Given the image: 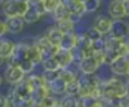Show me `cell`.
<instances>
[{
    "label": "cell",
    "mask_w": 129,
    "mask_h": 107,
    "mask_svg": "<svg viewBox=\"0 0 129 107\" xmlns=\"http://www.w3.org/2000/svg\"><path fill=\"white\" fill-rule=\"evenodd\" d=\"M29 9V3L21 0H6L3 3V13L6 17L13 16H24Z\"/></svg>",
    "instance_id": "6da1fadb"
},
{
    "label": "cell",
    "mask_w": 129,
    "mask_h": 107,
    "mask_svg": "<svg viewBox=\"0 0 129 107\" xmlns=\"http://www.w3.org/2000/svg\"><path fill=\"white\" fill-rule=\"evenodd\" d=\"M111 71L117 76H127L129 74V59L128 56H119L109 63Z\"/></svg>",
    "instance_id": "7a4b0ae2"
},
{
    "label": "cell",
    "mask_w": 129,
    "mask_h": 107,
    "mask_svg": "<svg viewBox=\"0 0 129 107\" xmlns=\"http://www.w3.org/2000/svg\"><path fill=\"white\" fill-rule=\"evenodd\" d=\"M101 63L97 60L96 57L92 56H86L83 60H81L78 63V69L82 74L86 75H91V74H96V71L99 69Z\"/></svg>",
    "instance_id": "3957f363"
},
{
    "label": "cell",
    "mask_w": 129,
    "mask_h": 107,
    "mask_svg": "<svg viewBox=\"0 0 129 107\" xmlns=\"http://www.w3.org/2000/svg\"><path fill=\"white\" fill-rule=\"evenodd\" d=\"M25 77V72L24 70L20 67V66H16V65H9L6 72H5V78L9 83H13L16 85L19 83L20 81H22Z\"/></svg>",
    "instance_id": "277c9868"
},
{
    "label": "cell",
    "mask_w": 129,
    "mask_h": 107,
    "mask_svg": "<svg viewBox=\"0 0 129 107\" xmlns=\"http://www.w3.org/2000/svg\"><path fill=\"white\" fill-rule=\"evenodd\" d=\"M111 34L118 39H124L129 35V25L120 19H115V20H113Z\"/></svg>",
    "instance_id": "5b68a950"
},
{
    "label": "cell",
    "mask_w": 129,
    "mask_h": 107,
    "mask_svg": "<svg viewBox=\"0 0 129 107\" xmlns=\"http://www.w3.org/2000/svg\"><path fill=\"white\" fill-rule=\"evenodd\" d=\"M108 13L112 16V19H123L127 15L123 1H118V0H112L108 5Z\"/></svg>",
    "instance_id": "8992f818"
},
{
    "label": "cell",
    "mask_w": 129,
    "mask_h": 107,
    "mask_svg": "<svg viewBox=\"0 0 129 107\" xmlns=\"http://www.w3.org/2000/svg\"><path fill=\"white\" fill-rule=\"evenodd\" d=\"M53 57L58 61L60 66L63 69V67H68L72 62H73V56H72V52L71 50H66V49H58V51L53 55Z\"/></svg>",
    "instance_id": "52a82bcc"
},
{
    "label": "cell",
    "mask_w": 129,
    "mask_h": 107,
    "mask_svg": "<svg viewBox=\"0 0 129 107\" xmlns=\"http://www.w3.org/2000/svg\"><path fill=\"white\" fill-rule=\"evenodd\" d=\"M16 44H14L11 40L9 39H3L0 42V57L1 60H8L15 51Z\"/></svg>",
    "instance_id": "ba28073f"
},
{
    "label": "cell",
    "mask_w": 129,
    "mask_h": 107,
    "mask_svg": "<svg viewBox=\"0 0 129 107\" xmlns=\"http://www.w3.org/2000/svg\"><path fill=\"white\" fill-rule=\"evenodd\" d=\"M112 26H113V20L107 17V16L101 15L94 20V28H97L103 35L104 34H109L111 30H112Z\"/></svg>",
    "instance_id": "9c48e42d"
},
{
    "label": "cell",
    "mask_w": 129,
    "mask_h": 107,
    "mask_svg": "<svg viewBox=\"0 0 129 107\" xmlns=\"http://www.w3.org/2000/svg\"><path fill=\"white\" fill-rule=\"evenodd\" d=\"M24 23L25 20L22 19V16H13V17H8L6 20V25H8V30L11 34H17L24 29Z\"/></svg>",
    "instance_id": "30bf717a"
},
{
    "label": "cell",
    "mask_w": 129,
    "mask_h": 107,
    "mask_svg": "<svg viewBox=\"0 0 129 107\" xmlns=\"http://www.w3.org/2000/svg\"><path fill=\"white\" fill-rule=\"evenodd\" d=\"M61 4H63L71 13L82 14V15L86 13L84 3H82L80 0H61Z\"/></svg>",
    "instance_id": "8fae6325"
},
{
    "label": "cell",
    "mask_w": 129,
    "mask_h": 107,
    "mask_svg": "<svg viewBox=\"0 0 129 107\" xmlns=\"http://www.w3.org/2000/svg\"><path fill=\"white\" fill-rule=\"evenodd\" d=\"M77 40H78V34H75V32L63 34V37L61 40L60 47L66 49V50H72L75 46H77Z\"/></svg>",
    "instance_id": "7c38bea8"
},
{
    "label": "cell",
    "mask_w": 129,
    "mask_h": 107,
    "mask_svg": "<svg viewBox=\"0 0 129 107\" xmlns=\"http://www.w3.org/2000/svg\"><path fill=\"white\" fill-rule=\"evenodd\" d=\"M66 86H67V82L64 81L62 77H57L56 80H53L52 82L48 83V89L52 93H56V95H63L66 93Z\"/></svg>",
    "instance_id": "4fadbf2b"
},
{
    "label": "cell",
    "mask_w": 129,
    "mask_h": 107,
    "mask_svg": "<svg viewBox=\"0 0 129 107\" xmlns=\"http://www.w3.org/2000/svg\"><path fill=\"white\" fill-rule=\"evenodd\" d=\"M104 42H106V50H115V51H119L120 47L123 46V44L125 42V40H124V39H118V37L113 36L112 34H111V36H108V37L104 40ZM119 54H120V52H119Z\"/></svg>",
    "instance_id": "5bb4252c"
},
{
    "label": "cell",
    "mask_w": 129,
    "mask_h": 107,
    "mask_svg": "<svg viewBox=\"0 0 129 107\" xmlns=\"http://www.w3.org/2000/svg\"><path fill=\"white\" fill-rule=\"evenodd\" d=\"M46 35H47L48 40L52 42V45H57V46H60L61 40L63 37V32L58 29V26H53V28L48 29Z\"/></svg>",
    "instance_id": "9a60e30c"
},
{
    "label": "cell",
    "mask_w": 129,
    "mask_h": 107,
    "mask_svg": "<svg viewBox=\"0 0 129 107\" xmlns=\"http://www.w3.org/2000/svg\"><path fill=\"white\" fill-rule=\"evenodd\" d=\"M40 17H41V14L39 13V10H37L35 6H32V5L29 4V9L26 10V13L22 16V19L25 20V23H29V24L36 23Z\"/></svg>",
    "instance_id": "2e32d148"
},
{
    "label": "cell",
    "mask_w": 129,
    "mask_h": 107,
    "mask_svg": "<svg viewBox=\"0 0 129 107\" xmlns=\"http://www.w3.org/2000/svg\"><path fill=\"white\" fill-rule=\"evenodd\" d=\"M29 59H30L35 65L41 63V62L44 61V59H42V52H41L40 47L36 45V44L30 45V49H29Z\"/></svg>",
    "instance_id": "e0dca14e"
},
{
    "label": "cell",
    "mask_w": 129,
    "mask_h": 107,
    "mask_svg": "<svg viewBox=\"0 0 129 107\" xmlns=\"http://www.w3.org/2000/svg\"><path fill=\"white\" fill-rule=\"evenodd\" d=\"M71 15V11L64 6L63 4H60L56 10L52 13V16H53V20L55 21H61V20H64V19H68Z\"/></svg>",
    "instance_id": "ac0fdd59"
},
{
    "label": "cell",
    "mask_w": 129,
    "mask_h": 107,
    "mask_svg": "<svg viewBox=\"0 0 129 107\" xmlns=\"http://www.w3.org/2000/svg\"><path fill=\"white\" fill-rule=\"evenodd\" d=\"M81 90V85L78 78H75L70 82H67V86H66V93L67 95H72V96H78Z\"/></svg>",
    "instance_id": "d6986e66"
},
{
    "label": "cell",
    "mask_w": 129,
    "mask_h": 107,
    "mask_svg": "<svg viewBox=\"0 0 129 107\" xmlns=\"http://www.w3.org/2000/svg\"><path fill=\"white\" fill-rule=\"evenodd\" d=\"M75 23L68 17V19H64V20H61V21H57V26L58 29L62 31L63 34H67V32H73V28H75Z\"/></svg>",
    "instance_id": "ffe728a7"
},
{
    "label": "cell",
    "mask_w": 129,
    "mask_h": 107,
    "mask_svg": "<svg viewBox=\"0 0 129 107\" xmlns=\"http://www.w3.org/2000/svg\"><path fill=\"white\" fill-rule=\"evenodd\" d=\"M27 81H29V83H30V86H31V89H39V87H42V86H45V85H47V82L45 81V78L42 76H37V75H32L27 78Z\"/></svg>",
    "instance_id": "44dd1931"
},
{
    "label": "cell",
    "mask_w": 129,
    "mask_h": 107,
    "mask_svg": "<svg viewBox=\"0 0 129 107\" xmlns=\"http://www.w3.org/2000/svg\"><path fill=\"white\" fill-rule=\"evenodd\" d=\"M42 66H44V70H60V69H62L60 66L58 61L53 56L46 59L45 61H42Z\"/></svg>",
    "instance_id": "7402d4cb"
},
{
    "label": "cell",
    "mask_w": 129,
    "mask_h": 107,
    "mask_svg": "<svg viewBox=\"0 0 129 107\" xmlns=\"http://www.w3.org/2000/svg\"><path fill=\"white\" fill-rule=\"evenodd\" d=\"M78 103V98H76V96L72 95H67L60 101V106H66V107H76Z\"/></svg>",
    "instance_id": "603a6c76"
},
{
    "label": "cell",
    "mask_w": 129,
    "mask_h": 107,
    "mask_svg": "<svg viewBox=\"0 0 129 107\" xmlns=\"http://www.w3.org/2000/svg\"><path fill=\"white\" fill-rule=\"evenodd\" d=\"M60 72H61V69L60 70H44L42 77L45 78V81L47 83H50L53 80H56L57 77H60Z\"/></svg>",
    "instance_id": "cb8c5ba5"
},
{
    "label": "cell",
    "mask_w": 129,
    "mask_h": 107,
    "mask_svg": "<svg viewBox=\"0 0 129 107\" xmlns=\"http://www.w3.org/2000/svg\"><path fill=\"white\" fill-rule=\"evenodd\" d=\"M40 106L55 107V106H60V102H58V100H57V98H55V97H52V96L47 95V96H45V97L41 100Z\"/></svg>",
    "instance_id": "d4e9b609"
},
{
    "label": "cell",
    "mask_w": 129,
    "mask_h": 107,
    "mask_svg": "<svg viewBox=\"0 0 129 107\" xmlns=\"http://www.w3.org/2000/svg\"><path fill=\"white\" fill-rule=\"evenodd\" d=\"M99 4H101V0H87V1L84 3L86 13H93V11H97L98 8H99Z\"/></svg>",
    "instance_id": "484cf974"
},
{
    "label": "cell",
    "mask_w": 129,
    "mask_h": 107,
    "mask_svg": "<svg viewBox=\"0 0 129 107\" xmlns=\"http://www.w3.org/2000/svg\"><path fill=\"white\" fill-rule=\"evenodd\" d=\"M44 4L47 13H53L56 8L61 4V0H44Z\"/></svg>",
    "instance_id": "4316f807"
},
{
    "label": "cell",
    "mask_w": 129,
    "mask_h": 107,
    "mask_svg": "<svg viewBox=\"0 0 129 107\" xmlns=\"http://www.w3.org/2000/svg\"><path fill=\"white\" fill-rule=\"evenodd\" d=\"M86 34H87V36H88V37H89L92 41L101 40V39H102V35H103V34L98 30L97 28H94V26H93V28H91V29H88Z\"/></svg>",
    "instance_id": "83f0119b"
},
{
    "label": "cell",
    "mask_w": 129,
    "mask_h": 107,
    "mask_svg": "<svg viewBox=\"0 0 129 107\" xmlns=\"http://www.w3.org/2000/svg\"><path fill=\"white\" fill-rule=\"evenodd\" d=\"M71 52H72V56H73V61L80 62L81 60H83V59L86 57L84 51H83L81 47H78V46H75V47L71 50Z\"/></svg>",
    "instance_id": "f1b7e54d"
},
{
    "label": "cell",
    "mask_w": 129,
    "mask_h": 107,
    "mask_svg": "<svg viewBox=\"0 0 129 107\" xmlns=\"http://www.w3.org/2000/svg\"><path fill=\"white\" fill-rule=\"evenodd\" d=\"M60 77H62L66 82H70V81H72V80L76 78V75H75V72H72V71L68 70L67 67H63V69H61Z\"/></svg>",
    "instance_id": "f546056e"
},
{
    "label": "cell",
    "mask_w": 129,
    "mask_h": 107,
    "mask_svg": "<svg viewBox=\"0 0 129 107\" xmlns=\"http://www.w3.org/2000/svg\"><path fill=\"white\" fill-rule=\"evenodd\" d=\"M19 66L24 70L25 74H29V72H31L32 70H34L35 63H34L31 60H24V61H21L20 63H19Z\"/></svg>",
    "instance_id": "4dcf8cb0"
},
{
    "label": "cell",
    "mask_w": 129,
    "mask_h": 107,
    "mask_svg": "<svg viewBox=\"0 0 129 107\" xmlns=\"http://www.w3.org/2000/svg\"><path fill=\"white\" fill-rule=\"evenodd\" d=\"M70 19L75 23V24H78L81 21V19H82V14H76V13H71V15H70Z\"/></svg>",
    "instance_id": "1f68e13d"
},
{
    "label": "cell",
    "mask_w": 129,
    "mask_h": 107,
    "mask_svg": "<svg viewBox=\"0 0 129 107\" xmlns=\"http://www.w3.org/2000/svg\"><path fill=\"white\" fill-rule=\"evenodd\" d=\"M0 34H1V36L6 32V31H9L8 30V25H6V21H4V20H1V23H0Z\"/></svg>",
    "instance_id": "d6a6232c"
},
{
    "label": "cell",
    "mask_w": 129,
    "mask_h": 107,
    "mask_svg": "<svg viewBox=\"0 0 129 107\" xmlns=\"http://www.w3.org/2000/svg\"><path fill=\"white\" fill-rule=\"evenodd\" d=\"M37 1H42V0H30L29 3H30V4H34V3H37Z\"/></svg>",
    "instance_id": "836d02e7"
},
{
    "label": "cell",
    "mask_w": 129,
    "mask_h": 107,
    "mask_svg": "<svg viewBox=\"0 0 129 107\" xmlns=\"http://www.w3.org/2000/svg\"><path fill=\"white\" fill-rule=\"evenodd\" d=\"M125 80H127V85H128V86H129V74H128V75H127V78H125Z\"/></svg>",
    "instance_id": "e575fe53"
},
{
    "label": "cell",
    "mask_w": 129,
    "mask_h": 107,
    "mask_svg": "<svg viewBox=\"0 0 129 107\" xmlns=\"http://www.w3.org/2000/svg\"><path fill=\"white\" fill-rule=\"evenodd\" d=\"M21 1H26V3H29V1H30V0H21Z\"/></svg>",
    "instance_id": "d590c367"
},
{
    "label": "cell",
    "mask_w": 129,
    "mask_h": 107,
    "mask_svg": "<svg viewBox=\"0 0 129 107\" xmlns=\"http://www.w3.org/2000/svg\"><path fill=\"white\" fill-rule=\"evenodd\" d=\"M80 1H82V3H86V1H87V0H80Z\"/></svg>",
    "instance_id": "8d00e7d4"
},
{
    "label": "cell",
    "mask_w": 129,
    "mask_h": 107,
    "mask_svg": "<svg viewBox=\"0 0 129 107\" xmlns=\"http://www.w3.org/2000/svg\"><path fill=\"white\" fill-rule=\"evenodd\" d=\"M118 1H124V0H118Z\"/></svg>",
    "instance_id": "74e56055"
}]
</instances>
